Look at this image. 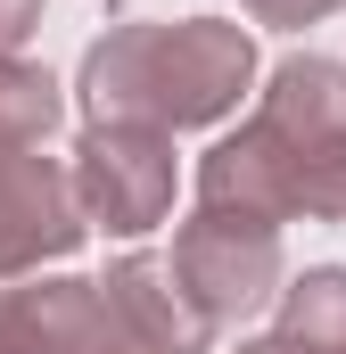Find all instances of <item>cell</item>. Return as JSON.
<instances>
[{
	"label": "cell",
	"instance_id": "obj_1",
	"mask_svg": "<svg viewBox=\"0 0 346 354\" xmlns=\"http://www.w3.org/2000/svg\"><path fill=\"white\" fill-rule=\"evenodd\" d=\"M198 206H239L264 223H346V66L297 50L272 66L256 115L198 157Z\"/></svg>",
	"mask_w": 346,
	"mask_h": 354
},
{
	"label": "cell",
	"instance_id": "obj_2",
	"mask_svg": "<svg viewBox=\"0 0 346 354\" xmlns=\"http://www.w3.org/2000/svg\"><path fill=\"white\" fill-rule=\"evenodd\" d=\"M256 83L248 25L223 17H124L83 50V124H157L198 132L223 124Z\"/></svg>",
	"mask_w": 346,
	"mask_h": 354
},
{
	"label": "cell",
	"instance_id": "obj_7",
	"mask_svg": "<svg viewBox=\"0 0 346 354\" xmlns=\"http://www.w3.org/2000/svg\"><path fill=\"white\" fill-rule=\"evenodd\" d=\"M107 297H116V313H124L157 354H215V338H223V330L198 313V297L181 288L173 256H149V248L116 256V264H107Z\"/></svg>",
	"mask_w": 346,
	"mask_h": 354
},
{
	"label": "cell",
	"instance_id": "obj_9",
	"mask_svg": "<svg viewBox=\"0 0 346 354\" xmlns=\"http://www.w3.org/2000/svg\"><path fill=\"white\" fill-rule=\"evenodd\" d=\"M58 115H66V99L50 83V66L0 58V165L25 157V149H42V140L58 132Z\"/></svg>",
	"mask_w": 346,
	"mask_h": 354
},
{
	"label": "cell",
	"instance_id": "obj_6",
	"mask_svg": "<svg viewBox=\"0 0 346 354\" xmlns=\"http://www.w3.org/2000/svg\"><path fill=\"white\" fill-rule=\"evenodd\" d=\"M91 239L83 189H75V165L25 149L0 165V280H25L42 264H66Z\"/></svg>",
	"mask_w": 346,
	"mask_h": 354
},
{
	"label": "cell",
	"instance_id": "obj_10",
	"mask_svg": "<svg viewBox=\"0 0 346 354\" xmlns=\"http://www.w3.org/2000/svg\"><path fill=\"white\" fill-rule=\"evenodd\" d=\"M239 8H248L256 25H280V33H289V25H322L330 8H346V0H239Z\"/></svg>",
	"mask_w": 346,
	"mask_h": 354
},
{
	"label": "cell",
	"instance_id": "obj_4",
	"mask_svg": "<svg viewBox=\"0 0 346 354\" xmlns=\"http://www.w3.org/2000/svg\"><path fill=\"white\" fill-rule=\"evenodd\" d=\"M83 214L116 239H140L173 214V132L157 124H83L75 149Z\"/></svg>",
	"mask_w": 346,
	"mask_h": 354
},
{
	"label": "cell",
	"instance_id": "obj_5",
	"mask_svg": "<svg viewBox=\"0 0 346 354\" xmlns=\"http://www.w3.org/2000/svg\"><path fill=\"white\" fill-rule=\"evenodd\" d=\"M0 354H157L107 297V280L58 272L33 288H0Z\"/></svg>",
	"mask_w": 346,
	"mask_h": 354
},
{
	"label": "cell",
	"instance_id": "obj_11",
	"mask_svg": "<svg viewBox=\"0 0 346 354\" xmlns=\"http://www.w3.org/2000/svg\"><path fill=\"white\" fill-rule=\"evenodd\" d=\"M33 25H42V0H0V58H17Z\"/></svg>",
	"mask_w": 346,
	"mask_h": 354
},
{
	"label": "cell",
	"instance_id": "obj_3",
	"mask_svg": "<svg viewBox=\"0 0 346 354\" xmlns=\"http://www.w3.org/2000/svg\"><path fill=\"white\" fill-rule=\"evenodd\" d=\"M173 272L181 288L198 297V313L223 330V322H248L256 305H272L289 288V256H280V223L239 214V206H198L181 231H173Z\"/></svg>",
	"mask_w": 346,
	"mask_h": 354
},
{
	"label": "cell",
	"instance_id": "obj_8",
	"mask_svg": "<svg viewBox=\"0 0 346 354\" xmlns=\"http://www.w3.org/2000/svg\"><path fill=\"white\" fill-rule=\"evenodd\" d=\"M280 338L305 354H346V264H313L280 288Z\"/></svg>",
	"mask_w": 346,
	"mask_h": 354
},
{
	"label": "cell",
	"instance_id": "obj_12",
	"mask_svg": "<svg viewBox=\"0 0 346 354\" xmlns=\"http://www.w3.org/2000/svg\"><path fill=\"white\" fill-rule=\"evenodd\" d=\"M239 354H305V346H289V338L272 330V338H248V346H239Z\"/></svg>",
	"mask_w": 346,
	"mask_h": 354
}]
</instances>
